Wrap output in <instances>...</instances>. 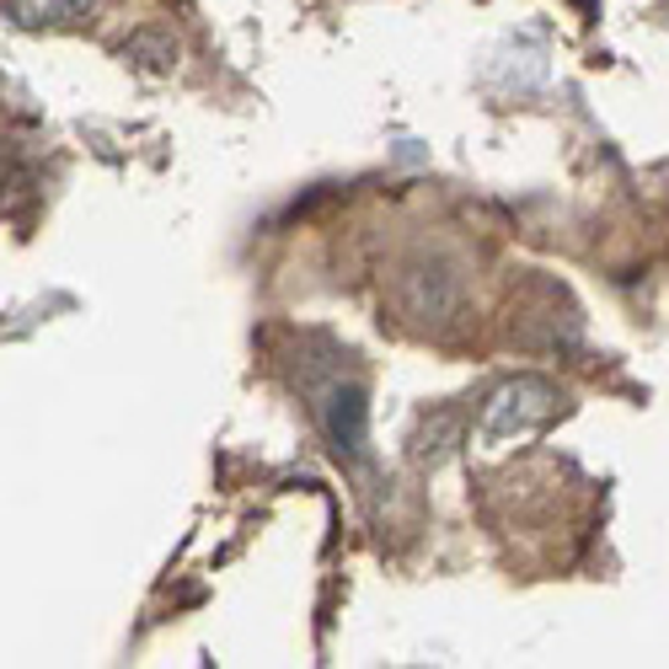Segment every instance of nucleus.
Returning <instances> with one entry per match:
<instances>
[{"label":"nucleus","mask_w":669,"mask_h":669,"mask_svg":"<svg viewBox=\"0 0 669 669\" xmlns=\"http://www.w3.org/2000/svg\"><path fill=\"white\" fill-rule=\"evenodd\" d=\"M456 428H460L456 413H434V418H428V424L418 428V439H413V456H418V460H439L445 450H450Z\"/></svg>","instance_id":"0eeeda50"},{"label":"nucleus","mask_w":669,"mask_h":669,"mask_svg":"<svg viewBox=\"0 0 669 669\" xmlns=\"http://www.w3.org/2000/svg\"><path fill=\"white\" fill-rule=\"evenodd\" d=\"M322 428L333 439L337 456H359L365 450V434H369V396L365 386H333L327 402H322Z\"/></svg>","instance_id":"7ed1b4c3"},{"label":"nucleus","mask_w":669,"mask_h":669,"mask_svg":"<svg viewBox=\"0 0 669 669\" xmlns=\"http://www.w3.org/2000/svg\"><path fill=\"white\" fill-rule=\"evenodd\" d=\"M402 311L418 322V327H450V316L460 311V274L445 257H418L407 263L402 274Z\"/></svg>","instance_id":"f257e3e1"},{"label":"nucleus","mask_w":669,"mask_h":669,"mask_svg":"<svg viewBox=\"0 0 669 669\" xmlns=\"http://www.w3.org/2000/svg\"><path fill=\"white\" fill-rule=\"evenodd\" d=\"M557 386L541 381V375H519L509 386H498L493 402H487L483 413V434L487 439H504V434H530V428H541L557 413Z\"/></svg>","instance_id":"f03ea898"},{"label":"nucleus","mask_w":669,"mask_h":669,"mask_svg":"<svg viewBox=\"0 0 669 669\" xmlns=\"http://www.w3.org/2000/svg\"><path fill=\"white\" fill-rule=\"evenodd\" d=\"M32 204V172L17 155H0V214H22Z\"/></svg>","instance_id":"423d86ee"},{"label":"nucleus","mask_w":669,"mask_h":669,"mask_svg":"<svg viewBox=\"0 0 669 669\" xmlns=\"http://www.w3.org/2000/svg\"><path fill=\"white\" fill-rule=\"evenodd\" d=\"M92 11V0H11V17L22 28H70Z\"/></svg>","instance_id":"20e7f679"},{"label":"nucleus","mask_w":669,"mask_h":669,"mask_svg":"<svg viewBox=\"0 0 669 669\" xmlns=\"http://www.w3.org/2000/svg\"><path fill=\"white\" fill-rule=\"evenodd\" d=\"M119 54H123L129 64H140V70H172L183 49H178L166 32H134L129 43H119Z\"/></svg>","instance_id":"39448f33"}]
</instances>
